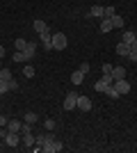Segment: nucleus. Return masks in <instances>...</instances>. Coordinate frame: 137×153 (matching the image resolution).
<instances>
[{
    "label": "nucleus",
    "instance_id": "obj_1",
    "mask_svg": "<svg viewBox=\"0 0 137 153\" xmlns=\"http://www.w3.org/2000/svg\"><path fill=\"white\" fill-rule=\"evenodd\" d=\"M53 48L55 51H64L66 48V34H62V32L53 34Z\"/></svg>",
    "mask_w": 137,
    "mask_h": 153
},
{
    "label": "nucleus",
    "instance_id": "obj_2",
    "mask_svg": "<svg viewBox=\"0 0 137 153\" xmlns=\"http://www.w3.org/2000/svg\"><path fill=\"white\" fill-rule=\"evenodd\" d=\"M64 110H78V94L69 91V96L64 98Z\"/></svg>",
    "mask_w": 137,
    "mask_h": 153
},
{
    "label": "nucleus",
    "instance_id": "obj_3",
    "mask_svg": "<svg viewBox=\"0 0 137 153\" xmlns=\"http://www.w3.org/2000/svg\"><path fill=\"white\" fill-rule=\"evenodd\" d=\"M62 149H64V144H62V142H59V140H53V142H48V144H44V149H41V151H46V153H59Z\"/></svg>",
    "mask_w": 137,
    "mask_h": 153
},
{
    "label": "nucleus",
    "instance_id": "obj_4",
    "mask_svg": "<svg viewBox=\"0 0 137 153\" xmlns=\"http://www.w3.org/2000/svg\"><path fill=\"white\" fill-rule=\"evenodd\" d=\"M112 85H114V89L119 91V96H124V94H128V91H130V82H128L126 78H124V80H114Z\"/></svg>",
    "mask_w": 137,
    "mask_h": 153
},
{
    "label": "nucleus",
    "instance_id": "obj_5",
    "mask_svg": "<svg viewBox=\"0 0 137 153\" xmlns=\"http://www.w3.org/2000/svg\"><path fill=\"white\" fill-rule=\"evenodd\" d=\"M39 39H41V46H44L46 51H50V48H53V34H50V30H48V32H41Z\"/></svg>",
    "mask_w": 137,
    "mask_h": 153
},
{
    "label": "nucleus",
    "instance_id": "obj_6",
    "mask_svg": "<svg viewBox=\"0 0 137 153\" xmlns=\"http://www.w3.org/2000/svg\"><path fill=\"white\" fill-rule=\"evenodd\" d=\"M5 144H7V146H19V144H21V137H19V133H7V137H5Z\"/></svg>",
    "mask_w": 137,
    "mask_h": 153
},
{
    "label": "nucleus",
    "instance_id": "obj_7",
    "mask_svg": "<svg viewBox=\"0 0 137 153\" xmlns=\"http://www.w3.org/2000/svg\"><path fill=\"white\" fill-rule=\"evenodd\" d=\"M78 110H82V112H89L91 110V101L87 96H78Z\"/></svg>",
    "mask_w": 137,
    "mask_h": 153
},
{
    "label": "nucleus",
    "instance_id": "obj_8",
    "mask_svg": "<svg viewBox=\"0 0 137 153\" xmlns=\"http://www.w3.org/2000/svg\"><path fill=\"white\" fill-rule=\"evenodd\" d=\"M82 80H85V73H82V71H73V73H71V82L73 85H76V87H78V85H82Z\"/></svg>",
    "mask_w": 137,
    "mask_h": 153
},
{
    "label": "nucleus",
    "instance_id": "obj_9",
    "mask_svg": "<svg viewBox=\"0 0 137 153\" xmlns=\"http://www.w3.org/2000/svg\"><path fill=\"white\" fill-rule=\"evenodd\" d=\"M21 126H23V123L16 121V119H9V121H7V130H9V133H21Z\"/></svg>",
    "mask_w": 137,
    "mask_h": 153
},
{
    "label": "nucleus",
    "instance_id": "obj_10",
    "mask_svg": "<svg viewBox=\"0 0 137 153\" xmlns=\"http://www.w3.org/2000/svg\"><path fill=\"white\" fill-rule=\"evenodd\" d=\"M32 25H34V30H37V34H41V32H48V23H46V21H41V19H37Z\"/></svg>",
    "mask_w": 137,
    "mask_h": 153
},
{
    "label": "nucleus",
    "instance_id": "obj_11",
    "mask_svg": "<svg viewBox=\"0 0 137 153\" xmlns=\"http://www.w3.org/2000/svg\"><path fill=\"white\" fill-rule=\"evenodd\" d=\"M128 53H130V46L121 41V44L117 46V55H119V57H128Z\"/></svg>",
    "mask_w": 137,
    "mask_h": 153
},
{
    "label": "nucleus",
    "instance_id": "obj_12",
    "mask_svg": "<svg viewBox=\"0 0 137 153\" xmlns=\"http://www.w3.org/2000/svg\"><path fill=\"white\" fill-rule=\"evenodd\" d=\"M30 59H32V57H30L25 51H16V53H14V62H30Z\"/></svg>",
    "mask_w": 137,
    "mask_h": 153
},
{
    "label": "nucleus",
    "instance_id": "obj_13",
    "mask_svg": "<svg viewBox=\"0 0 137 153\" xmlns=\"http://www.w3.org/2000/svg\"><path fill=\"white\" fill-rule=\"evenodd\" d=\"M112 78H114V80H124L126 78V69L124 66H114V69H112Z\"/></svg>",
    "mask_w": 137,
    "mask_h": 153
},
{
    "label": "nucleus",
    "instance_id": "obj_14",
    "mask_svg": "<svg viewBox=\"0 0 137 153\" xmlns=\"http://www.w3.org/2000/svg\"><path fill=\"white\" fill-rule=\"evenodd\" d=\"M135 39H137L135 30H126V32H124V44H128V46H130L133 41H135Z\"/></svg>",
    "mask_w": 137,
    "mask_h": 153
},
{
    "label": "nucleus",
    "instance_id": "obj_15",
    "mask_svg": "<svg viewBox=\"0 0 137 153\" xmlns=\"http://www.w3.org/2000/svg\"><path fill=\"white\" fill-rule=\"evenodd\" d=\"M12 71L9 69H5V66H2V69H0V82H9V80H12Z\"/></svg>",
    "mask_w": 137,
    "mask_h": 153
},
{
    "label": "nucleus",
    "instance_id": "obj_16",
    "mask_svg": "<svg viewBox=\"0 0 137 153\" xmlns=\"http://www.w3.org/2000/svg\"><path fill=\"white\" fill-rule=\"evenodd\" d=\"M112 25H114V30H121V27H124V16L114 14V16H112Z\"/></svg>",
    "mask_w": 137,
    "mask_h": 153
},
{
    "label": "nucleus",
    "instance_id": "obj_17",
    "mask_svg": "<svg viewBox=\"0 0 137 153\" xmlns=\"http://www.w3.org/2000/svg\"><path fill=\"white\" fill-rule=\"evenodd\" d=\"M110 30H114L112 19H103V21H101V32H110Z\"/></svg>",
    "mask_w": 137,
    "mask_h": 153
},
{
    "label": "nucleus",
    "instance_id": "obj_18",
    "mask_svg": "<svg viewBox=\"0 0 137 153\" xmlns=\"http://www.w3.org/2000/svg\"><path fill=\"white\" fill-rule=\"evenodd\" d=\"M89 16H96V19H103V7L101 5H94L89 9Z\"/></svg>",
    "mask_w": 137,
    "mask_h": 153
},
{
    "label": "nucleus",
    "instance_id": "obj_19",
    "mask_svg": "<svg viewBox=\"0 0 137 153\" xmlns=\"http://www.w3.org/2000/svg\"><path fill=\"white\" fill-rule=\"evenodd\" d=\"M21 142H23L25 146H34V135L32 133H25L23 137H21Z\"/></svg>",
    "mask_w": 137,
    "mask_h": 153
},
{
    "label": "nucleus",
    "instance_id": "obj_20",
    "mask_svg": "<svg viewBox=\"0 0 137 153\" xmlns=\"http://www.w3.org/2000/svg\"><path fill=\"white\" fill-rule=\"evenodd\" d=\"M114 14H117V9H114V7H112V5L103 7V19H112Z\"/></svg>",
    "mask_w": 137,
    "mask_h": 153
},
{
    "label": "nucleus",
    "instance_id": "obj_21",
    "mask_svg": "<svg viewBox=\"0 0 137 153\" xmlns=\"http://www.w3.org/2000/svg\"><path fill=\"white\" fill-rule=\"evenodd\" d=\"M103 94H107V96H110V98H119V91L114 89V85H107V87H105V91H103Z\"/></svg>",
    "mask_w": 137,
    "mask_h": 153
},
{
    "label": "nucleus",
    "instance_id": "obj_22",
    "mask_svg": "<svg viewBox=\"0 0 137 153\" xmlns=\"http://www.w3.org/2000/svg\"><path fill=\"white\" fill-rule=\"evenodd\" d=\"M25 53L30 55V57H34V53H37V44H34V41H27V46H25Z\"/></svg>",
    "mask_w": 137,
    "mask_h": 153
},
{
    "label": "nucleus",
    "instance_id": "obj_23",
    "mask_svg": "<svg viewBox=\"0 0 137 153\" xmlns=\"http://www.w3.org/2000/svg\"><path fill=\"white\" fill-rule=\"evenodd\" d=\"M105 87H107V82H105L103 78H101V80H96V82H94V89H96V91H101V94H103V91H105Z\"/></svg>",
    "mask_w": 137,
    "mask_h": 153
},
{
    "label": "nucleus",
    "instance_id": "obj_24",
    "mask_svg": "<svg viewBox=\"0 0 137 153\" xmlns=\"http://www.w3.org/2000/svg\"><path fill=\"white\" fill-rule=\"evenodd\" d=\"M25 121H27V123H32V126H34V123L39 121V117L34 114V112H25Z\"/></svg>",
    "mask_w": 137,
    "mask_h": 153
},
{
    "label": "nucleus",
    "instance_id": "obj_25",
    "mask_svg": "<svg viewBox=\"0 0 137 153\" xmlns=\"http://www.w3.org/2000/svg\"><path fill=\"white\" fill-rule=\"evenodd\" d=\"M14 46H16V51H25L27 41H25V39H16V41H14Z\"/></svg>",
    "mask_w": 137,
    "mask_h": 153
},
{
    "label": "nucleus",
    "instance_id": "obj_26",
    "mask_svg": "<svg viewBox=\"0 0 137 153\" xmlns=\"http://www.w3.org/2000/svg\"><path fill=\"white\" fill-rule=\"evenodd\" d=\"M25 133H32V123L23 121V126H21V135H25Z\"/></svg>",
    "mask_w": 137,
    "mask_h": 153
},
{
    "label": "nucleus",
    "instance_id": "obj_27",
    "mask_svg": "<svg viewBox=\"0 0 137 153\" xmlns=\"http://www.w3.org/2000/svg\"><path fill=\"white\" fill-rule=\"evenodd\" d=\"M23 76H25V78H32L34 76V69H32V66H25V69H23Z\"/></svg>",
    "mask_w": 137,
    "mask_h": 153
},
{
    "label": "nucleus",
    "instance_id": "obj_28",
    "mask_svg": "<svg viewBox=\"0 0 137 153\" xmlns=\"http://www.w3.org/2000/svg\"><path fill=\"white\" fill-rule=\"evenodd\" d=\"M44 128H46V130H53V128H55V121H53V119H46V121H44Z\"/></svg>",
    "mask_w": 137,
    "mask_h": 153
},
{
    "label": "nucleus",
    "instance_id": "obj_29",
    "mask_svg": "<svg viewBox=\"0 0 137 153\" xmlns=\"http://www.w3.org/2000/svg\"><path fill=\"white\" fill-rule=\"evenodd\" d=\"M128 59L137 64V51H133V48H130V53H128Z\"/></svg>",
    "mask_w": 137,
    "mask_h": 153
},
{
    "label": "nucleus",
    "instance_id": "obj_30",
    "mask_svg": "<svg viewBox=\"0 0 137 153\" xmlns=\"http://www.w3.org/2000/svg\"><path fill=\"white\" fill-rule=\"evenodd\" d=\"M16 89H19V82L12 78V80H9V91H16Z\"/></svg>",
    "mask_w": 137,
    "mask_h": 153
},
{
    "label": "nucleus",
    "instance_id": "obj_31",
    "mask_svg": "<svg viewBox=\"0 0 137 153\" xmlns=\"http://www.w3.org/2000/svg\"><path fill=\"white\" fill-rule=\"evenodd\" d=\"M9 91V82H0V94H7Z\"/></svg>",
    "mask_w": 137,
    "mask_h": 153
},
{
    "label": "nucleus",
    "instance_id": "obj_32",
    "mask_svg": "<svg viewBox=\"0 0 137 153\" xmlns=\"http://www.w3.org/2000/svg\"><path fill=\"white\" fill-rule=\"evenodd\" d=\"M112 69H114V66H112V64H107V62L103 64V73H112Z\"/></svg>",
    "mask_w": 137,
    "mask_h": 153
},
{
    "label": "nucleus",
    "instance_id": "obj_33",
    "mask_svg": "<svg viewBox=\"0 0 137 153\" xmlns=\"http://www.w3.org/2000/svg\"><path fill=\"white\" fill-rule=\"evenodd\" d=\"M80 71H82V73H89V64L82 62V64H80Z\"/></svg>",
    "mask_w": 137,
    "mask_h": 153
},
{
    "label": "nucleus",
    "instance_id": "obj_34",
    "mask_svg": "<svg viewBox=\"0 0 137 153\" xmlns=\"http://www.w3.org/2000/svg\"><path fill=\"white\" fill-rule=\"evenodd\" d=\"M7 121H9V119H7L5 114H0V126H7Z\"/></svg>",
    "mask_w": 137,
    "mask_h": 153
},
{
    "label": "nucleus",
    "instance_id": "obj_35",
    "mask_svg": "<svg viewBox=\"0 0 137 153\" xmlns=\"http://www.w3.org/2000/svg\"><path fill=\"white\" fill-rule=\"evenodd\" d=\"M130 48H133V51H137V39H135V41L130 44Z\"/></svg>",
    "mask_w": 137,
    "mask_h": 153
},
{
    "label": "nucleus",
    "instance_id": "obj_36",
    "mask_svg": "<svg viewBox=\"0 0 137 153\" xmlns=\"http://www.w3.org/2000/svg\"><path fill=\"white\" fill-rule=\"evenodd\" d=\"M2 55H5V46H0V59H2Z\"/></svg>",
    "mask_w": 137,
    "mask_h": 153
},
{
    "label": "nucleus",
    "instance_id": "obj_37",
    "mask_svg": "<svg viewBox=\"0 0 137 153\" xmlns=\"http://www.w3.org/2000/svg\"><path fill=\"white\" fill-rule=\"evenodd\" d=\"M0 69H2V62H0Z\"/></svg>",
    "mask_w": 137,
    "mask_h": 153
}]
</instances>
